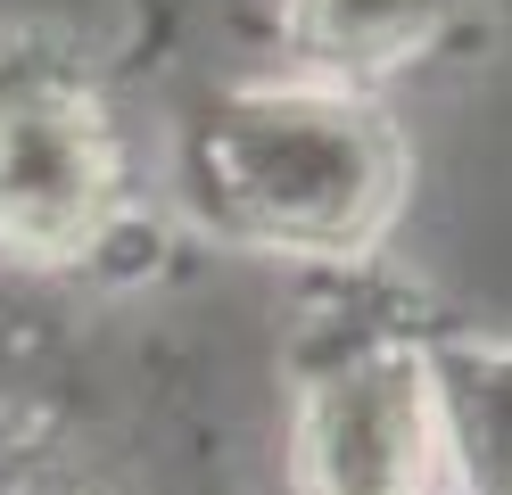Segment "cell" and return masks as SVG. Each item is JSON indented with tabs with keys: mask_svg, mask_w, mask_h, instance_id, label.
<instances>
[{
	"mask_svg": "<svg viewBox=\"0 0 512 495\" xmlns=\"http://www.w3.org/2000/svg\"><path fill=\"white\" fill-rule=\"evenodd\" d=\"M174 198L207 240L273 264H364L413 198V149L372 91L314 75L207 91L174 132Z\"/></svg>",
	"mask_w": 512,
	"mask_h": 495,
	"instance_id": "cell-1",
	"label": "cell"
},
{
	"mask_svg": "<svg viewBox=\"0 0 512 495\" xmlns=\"http://www.w3.org/2000/svg\"><path fill=\"white\" fill-rule=\"evenodd\" d=\"M124 215V132L91 66L42 33L0 42V256L83 264Z\"/></svg>",
	"mask_w": 512,
	"mask_h": 495,
	"instance_id": "cell-2",
	"label": "cell"
},
{
	"mask_svg": "<svg viewBox=\"0 0 512 495\" xmlns=\"http://www.w3.org/2000/svg\"><path fill=\"white\" fill-rule=\"evenodd\" d=\"M446 471L430 339L364 330L298 363L290 479L298 495H430Z\"/></svg>",
	"mask_w": 512,
	"mask_h": 495,
	"instance_id": "cell-3",
	"label": "cell"
},
{
	"mask_svg": "<svg viewBox=\"0 0 512 495\" xmlns=\"http://www.w3.org/2000/svg\"><path fill=\"white\" fill-rule=\"evenodd\" d=\"M496 0H281V50L298 75L339 91H380L455 50Z\"/></svg>",
	"mask_w": 512,
	"mask_h": 495,
	"instance_id": "cell-4",
	"label": "cell"
},
{
	"mask_svg": "<svg viewBox=\"0 0 512 495\" xmlns=\"http://www.w3.org/2000/svg\"><path fill=\"white\" fill-rule=\"evenodd\" d=\"M438 446L463 495H512V347L504 339H430Z\"/></svg>",
	"mask_w": 512,
	"mask_h": 495,
	"instance_id": "cell-5",
	"label": "cell"
}]
</instances>
